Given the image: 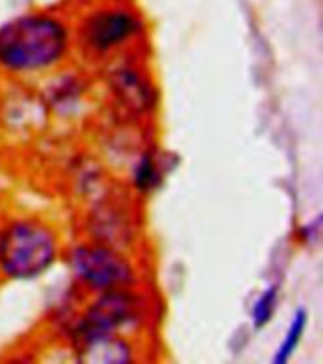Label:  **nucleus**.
Segmentation results:
<instances>
[{"label": "nucleus", "mask_w": 323, "mask_h": 364, "mask_svg": "<svg viewBox=\"0 0 323 364\" xmlns=\"http://www.w3.org/2000/svg\"><path fill=\"white\" fill-rule=\"evenodd\" d=\"M66 31L44 16L14 17L0 27V65L11 70H36L60 59Z\"/></svg>", "instance_id": "obj_1"}, {"label": "nucleus", "mask_w": 323, "mask_h": 364, "mask_svg": "<svg viewBox=\"0 0 323 364\" xmlns=\"http://www.w3.org/2000/svg\"><path fill=\"white\" fill-rule=\"evenodd\" d=\"M72 267L83 282L100 291H110L132 279L125 259L106 247H78L72 253Z\"/></svg>", "instance_id": "obj_4"}, {"label": "nucleus", "mask_w": 323, "mask_h": 364, "mask_svg": "<svg viewBox=\"0 0 323 364\" xmlns=\"http://www.w3.org/2000/svg\"><path fill=\"white\" fill-rule=\"evenodd\" d=\"M305 326H307V311L299 310L297 311V316L293 317V321H291V326H290V331H287V336H285L284 343H282V348L278 349V353H276V357H274V363L276 364L287 363V359L291 357V353L295 351L297 343H299V340H301Z\"/></svg>", "instance_id": "obj_8"}, {"label": "nucleus", "mask_w": 323, "mask_h": 364, "mask_svg": "<svg viewBox=\"0 0 323 364\" xmlns=\"http://www.w3.org/2000/svg\"><path fill=\"white\" fill-rule=\"evenodd\" d=\"M112 87L127 108L137 109V112H146L155 102V92L152 85L138 72L129 70V68L115 72Z\"/></svg>", "instance_id": "obj_6"}, {"label": "nucleus", "mask_w": 323, "mask_h": 364, "mask_svg": "<svg viewBox=\"0 0 323 364\" xmlns=\"http://www.w3.org/2000/svg\"><path fill=\"white\" fill-rule=\"evenodd\" d=\"M159 181V170L155 166V161L152 155H146V157L140 159V163L137 166V172H134V183H137L138 189L149 191L154 189L155 185Z\"/></svg>", "instance_id": "obj_9"}, {"label": "nucleus", "mask_w": 323, "mask_h": 364, "mask_svg": "<svg viewBox=\"0 0 323 364\" xmlns=\"http://www.w3.org/2000/svg\"><path fill=\"white\" fill-rule=\"evenodd\" d=\"M53 234L34 221H17L0 232V268L16 279H31L51 267Z\"/></svg>", "instance_id": "obj_2"}, {"label": "nucleus", "mask_w": 323, "mask_h": 364, "mask_svg": "<svg viewBox=\"0 0 323 364\" xmlns=\"http://www.w3.org/2000/svg\"><path fill=\"white\" fill-rule=\"evenodd\" d=\"M28 0H0V21H10L17 17V11H21Z\"/></svg>", "instance_id": "obj_11"}, {"label": "nucleus", "mask_w": 323, "mask_h": 364, "mask_svg": "<svg viewBox=\"0 0 323 364\" xmlns=\"http://www.w3.org/2000/svg\"><path fill=\"white\" fill-rule=\"evenodd\" d=\"M276 308V289H269L267 293L261 294V299L258 300V304L253 308V323L255 326H263L270 321Z\"/></svg>", "instance_id": "obj_10"}, {"label": "nucleus", "mask_w": 323, "mask_h": 364, "mask_svg": "<svg viewBox=\"0 0 323 364\" xmlns=\"http://www.w3.org/2000/svg\"><path fill=\"white\" fill-rule=\"evenodd\" d=\"M82 363L100 364H123L131 363V351L125 343L115 340L114 336L93 338L76 346Z\"/></svg>", "instance_id": "obj_7"}, {"label": "nucleus", "mask_w": 323, "mask_h": 364, "mask_svg": "<svg viewBox=\"0 0 323 364\" xmlns=\"http://www.w3.org/2000/svg\"><path fill=\"white\" fill-rule=\"evenodd\" d=\"M140 31V21L125 10H105L95 14L85 25V40L97 51H106L125 42Z\"/></svg>", "instance_id": "obj_5"}, {"label": "nucleus", "mask_w": 323, "mask_h": 364, "mask_svg": "<svg viewBox=\"0 0 323 364\" xmlns=\"http://www.w3.org/2000/svg\"><path fill=\"white\" fill-rule=\"evenodd\" d=\"M137 319V302L131 294L112 291L97 300L74 331V342L82 343L93 338L112 336V332L121 325H129Z\"/></svg>", "instance_id": "obj_3"}]
</instances>
